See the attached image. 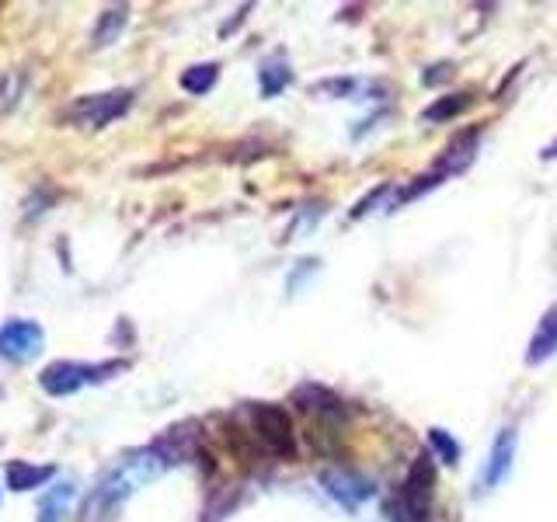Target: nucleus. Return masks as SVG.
I'll return each mask as SVG.
<instances>
[{
    "label": "nucleus",
    "mask_w": 557,
    "mask_h": 522,
    "mask_svg": "<svg viewBox=\"0 0 557 522\" xmlns=\"http://www.w3.org/2000/svg\"><path fill=\"white\" fill-rule=\"evenodd\" d=\"M251 435L255 443L272 452V457H293L296 452V439H293V422L286 408L278 405H251Z\"/></svg>",
    "instance_id": "f257e3e1"
},
{
    "label": "nucleus",
    "mask_w": 557,
    "mask_h": 522,
    "mask_svg": "<svg viewBox=\"0 0 557 522\" xmlns=\"http://www.w3.org/2000/svg\"><path fill=\"white\" fill-rule=\"evenodd\" d=\"M164 470V460H161V452L157 449H147V452H139V457L126 460L122 463L115 474L109 477V484L101 487V501L104 505H119L126 495H133L136 487H144L147 481H153L157 474Z\"/></svg>",
    "instance_id": "f03ea898"
},
{
    "label": "nucleus",
    "mask_w": 557,
    "mask_h": 522,
    "mask_svg": "<svg viewBox=\"0 0 557 522\" xmlns=\"http://www.w3.org/2000/svg\"><path fill=\"white\" fill-rule=\"evenodd\" d=\"M122 370V362L115 365H81V362H52L42 370L39 383H42V390L49 397H66V394H74L81 390L84 383H98L104 380V373H115Z\"/></svg>",
    "instance_id": "7ed1b4c3"
},
{
    "label": "nucleus",
    "mask_w": 557,
    "mask_h": 522,
    "mask_svg": "<svg viewBox=\"0 0 557 522\" xmlns=\"http://www.w3.org/2000/svg\"><path fill=\"white\" fill-rule=\"evenodd\" d=\"M432 487H435V467H432V460L429 457L414 460L411 470H408V477H405V484H400V495H397V505H400V512H405V519L425 515L429 501H432Z\"/></svg>",
    "instance_id": "20e7f679"
},
{
    "label": "nucleus",
    "mask_w": 557,
    "mask_h": 522,
    "mask_svg": "<svg viewBox=\"0 0 557 522\" xmlns=\"http://www.w3.org/2000/svg\"><path fill=\"white\" fill-rule=\"evenodd\" d=\"M46 335L35 321H8L0 327V356L8 362H28L42 352Z\"/></svg>",
    "instance_id": "39448f33"
},
{
    "label": "nucleus",
    "mask_w": 557,
    "mask_h": 522,
    "mask_svg": "<svg viewBox=\"0 0 557 522\" xmlns=\"http://www.w3.org/2000/svg\"><path fill=\"white\" fill-rule=\"evenodd\" d=\"M129 91H112V95H91V98H81L74 104V119L81 126H91V129H101L109 126L112 119H119L122 112L129 109Z\"/></svg>",
    "instance_id": "423d86ee"
},
{
    "label": "nucleus",
    "mask_w": 557,
    "mask_h": 522,
    "mask_svg": "<svg viewBox=\"0 0 557 522\" xmlns=\"http://www.w3.org/2000/svg\"><path fill=\"white\" fill-rule=\"evenodd\" d=\"M321 481H324V487H327V495H331V498H338V501L345 505V509H356V505H362L366 498L373 495V487L366 484L362 477L348 474V470H335V474H324Z\"/></svg>",
    "instance_id": "0eeeda50"
},
{
    "label": "nucleus",
    "mask_w": 557,
    "mask_h": 522,
    "mask_svg": "<svg viewBox=\"0 0 557 522\" xmlns=\"http://www.w3.org/2000/svg\"><path fill=\"white\" fill-rule=\"evenodd\" d=\"M512 452H516V432L505 428L492 446V460H487V467H484V477H481L484 487L502 484V477L509 474V467H512Z\"/></svg>",
    "instance_id": "6e6552de"
},
{
    "label": "nucleus",
    "mask_w": 557,
    "mask_h": 522,
    "mask_svg": "<svg viewBox=\"0 0 557 522\" xmlns=\"http://www.w3.org/2000/svg\"><path fill=\"white\" fill-rule=\"evenodd\" d=\"M49 477H57V467H28L22 460L8 463V487L11 492H32V487L46 484Z\"/></svg>",
    "instance_id": "1a4fd4ad"
},
{
    "label": "nucleus",
    "mask_w": 557,
    "mask_h": 522,
    "mask_svg": "<svg viewBox=\"0 0 557 522\" xmlns=\"http://www.w3.org/2000/svg\"><path fill=\"white\" fill-rule=\"evenodd\" d=\"M70 501H74V484L63 481L39 501V522H63Z\"/></svg>",
    "instance_id": "9d476101"
},
{
    "label": "nucleus",
    "mask_w": 557,
    "mask_h": 522,
    "mask_svg": "<svg viewBox=\"0 0 557 522\" xmlns=\"http://www.w3.org/2000/svg\"><path fill=\"white\" fill-rule=\"evenodd\" d=\"M557 352V310L547 313V321L540 324V331L533 335V345H530V362H544Z\"/></svg>",
    "instance_id": "9b49d317"
},
{
    "label": "nucleus",
    "mask_w": 557,
    "mask_h": 522,
    "mask_svg": "<svg viewBox=\"0 0 557 522\" xmlns=\"http://www.w3.org/2000/svg\"><path fill=\"white\" fill-rule=\"evenodd\" d=\"M216 84V63H202V66H191L182 74V87L188 95H206L209 87Z\"/></svg>",
    "instance_id": "f8f14e48"
},
{
    "label": "nucleus",
    "mask_w": 557,
    "mask_h": 522,
    "mask_svg": "<svg viewBox=\"0 0 557 522\" xmlns=\"http://www.w3.org/2000/svg\"><path fill=\"white\" fill-rule=\"evenodd\" d=\"M122 25H126V8H112V11H104V17H101L98 28H95V46H109L112 39H119Z\"/></svg>",
    "instance_id": "ddd939ff"
},
{
    "label": "nucleus",
    "mask_w": 557,
    "mask_h": 522,
    "mask_svg": "<svg viewBox=\"0 0 557 522\" xmlns=\"http://www.w3.org/2000/svg\"><path fill=\"white\" fill-rule=\"evenodd\" d=\"M429 443H432L435 457H440L443 463H457V460H460V446H457V439H449V435H446L443 428H432V432H429Z\"/></svg>",
    "instance_id": "4468645a"
},
{
    "label": "nucleus",
    "mask_w": 557,
    "mask_h": 522,
    "mask_svg": "<svg viewBox=\"0 0 557 522\" xmlns=\"http://www.w3.org/2000/svg\"><path fill=\"white\" fill-rule=\"evenodd\" d=\"M286 84H289V70H286V66L269 63L265 70H261V91H265L269 98H272L275 91H283Z\"/></svg>",
    "instance_id": "2eb2a0df"
},
{
    "label": "nucleus",
    "mask_w": 557,
    "mask_h": 522,
    "mask_svg": "<svg viewBox=\"0 0 557 522\" xmlns=\"http://www.w3.org/2000/svg\"><path fill=\"white\" fill-rule=\"evenodd\" d=\"M467 109V95H453V98H446V101H440V104H432V109L425 112V119L429 122H443V119H449V115H460Z\"/></svg>",
    "instance_id": "dca6fc26"
},
{
    "label": "nucleus",
    "mask_w": 557,
    "mask_h": 522,
    "mask_svg": "<svg viewBox=\"0 0 557 522\" xmlns=\"http://www.w3.org/2000/svg\"><path fill=\"white\" fill-rule=\"evenodd\" d=\"M547 157H557V144H554V147L547 150Z\"/></svg>",
    "instance_id": "f3484780"
}]
</instances>
